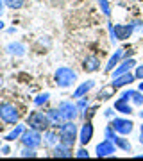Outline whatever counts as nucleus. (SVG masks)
<instances>
[{
    "label": "nucleus",
    "mask_w": 143,
    "mask_h": 161,
    "mask_svg": "<svg viewBox=\"0 0 143 161\" xmlns=\"http://www.w3.org/2000/svg\"><path fill=\"white\" fill-rule=\"evenodd\" d=\"M27 122L32 129H38V131H43V129H47V127L50 125L47 113H41V111H32V113L29 115Z\"/></svg>",
    "instance_id": "7ed1b4c3"
},
{
    "label": "nucleus",
    "mask_w": 143,
    "mask_h": 161,
    "mask_svg": "<svg viewBox=\"0 0 143 161\" xmlns=\"http://www.w3.org/2000/svg\"><path fill=\"white\" fill-rule=\"evenodd\" d=\"M6 6L11 9H20L23 7V0H6Z\"/></svg>",
    "instance_id": "5701e85b"
},
{
    "label": "nucleus",
    "mask_w": 143,
    "mask_h": 161,
    "mask_svg": "<svg viewBox=\"0 0 143 161\" xmlns=\"http://www.w3.org/2000/svg\"><path fill=\"white\" fill-rule=\"evenodd\" d=\"M113 131H114V129H113V125H109L107 129H106V138H107V140H113V138H114Z\"/></svg>",
    "instance_id": "c85d7f7f"
},
{
    "label": "nucleus",
    "mask_w": 143,
    "mask_h": 161,
    "mask_svg": "<svg viewBox=\"0 0 143 161\" xmlns=\"http://www.w3.org/2000/svg\"><path fill=\"white\" fill-rule=\"evenodd\" d=\"M111 125H113L114 131L120 132V134H129V132L132 131V125H134V124H132L131 120H125V118H114Z\"/></svg>",
    "instance_id": "6e6552de"
},
{
    "label": "nucleus",
    "mask_w": 143,
    "mask_h": 161,
    "mask_svg": "<svg viewBox=\"0 0 143 161\" xmlns=\"http://www.w3.org/2000/svg\"><path fill=\"white\" fill-rule=\"evenodd\" d=\"M109 31H111L113 40H127V38L132 34L134 25H132V23H129V25H114V27H111Z\"/></svg>",
    "instance_id": "423d86ee"
},
{
    "label": "nucleus",
    "mask_w": 143,
    "mask_h": 161,
    "mask_svg": "<svg viewBox=\"0 0 143 161\" xmlns=\"http://www.w3.org/2000/svg\"><path fill=\"white\" fill-rule=\"evenodd\" d=\"M129 100H124V98H118L116 102H114V108L120 111V113H124V115H131L132 109H131V106H129Z\"/></svg>",
    "instance_id": "f3484780"
},
{
    "label": "nucleus",
    "mask_w": 143,
    "mask_h": 161,
    "mask_svg": "<svg viewBox=\"0 0 143 161\" xmlns=\"http://www.w3.org/2000/svg\"><path fill=\"white\" fill-rule=\"evenodd\" d=\"M47 100H48V93H43V95H40V97L34 100V104L36 106H41V104H45Z\"/></svg>",
    "instance_id": "a878e982"
},
{
    "label": "nucleus",
    "mask_w": 143,
    "mask_h": 161,
    "mask_svg": "<svg viewBox=\"0 0 143 161\" xmlns=\"http://www.w3.org/2000/svg\"><path fill=\"white\" fill-rule=\"evenodd\" d=\"M136 77H138V79H143V64L136 68Z\"/></svg>",
    "instance_id": "7c9ffc66"
},
{
    "label": "nucleus",
    "mask_w": 143,
    "mask_h": 161,
    "mask_svg": "<svg viewBox=\"0 0 143 161\" xmlns=\"http://www.w3.org/2000/svg\"><path fill=\"white\" fill-rule=\"evenodd\" d=\"M132 102H134V104H138V106H141V104H143V95H141V93H138V92H132Z\"/></svg>",
    "instance_id": "b1692460"
},
{
    "label": "nucleus",
    "mask_w": 143,
    "mask_h": 161,
    "mask_svg": "<svg viewBox=\"0 0 143 161\" xmlns=\"http://www.w3.org/2000/svg\"><path fill=\"white\" fill-rule=\"evenodd\" d=\"M88 106V100H80L79 102V108H86Z\"/></svg>",
    "instance_id": "2f4dec72"
},
{
    "label": "nucleus",
    "mask_w": 143,
    "mask_h": 161,
    "mask_svg": "<svg viewBox=\"0 0 143 161\" xmlns=\"http://www.w3.org/2000/svg\"><path fill=\"white\" fill-rule=\"evenodd\" d=\"M134 77L136 75H132V74H122V75H118V77H114L113 79V82H111V86L113 88H122V86H125V84H131L132 80H134Z\"/></svg>",
    "instance_id": "9b49d317"
},
{
    "label": "nucleus",
    "mask_w": 143,
    "mask_h": 161,
    "mask_svg": "<svg viewBox=\"0 0 143 161\" xmlns=\"http://www.w3.org/2000/svg\"><path fill=\"white\" fill-rule=\"evenodd\" d=\"M91 88H93V80H86L84 84H80V86L77 88V90H75L74 97H75V98H80V97H82V95H86V93L90 92Z\"/></svg>",
    "instance_id": "2eb2a0df"
},
{
    "label": "nucleus",
    "mask_w": 143,
    "mask_h": 161,
    "mask_svg": "<svg viewBox=\"0 0 143 161\" xmlns=\"http://www.w3.org/2000/svg\"><path fill=\"white\" fill-rule=\"evenodd\" d=\"M114 150H116V145H114L113 140H106V142H102V143L97 145V156L98 158L111 156V154H114Z\"/></svg>",
    "instance_id": "1a4fd4ad"
},
{
    "label": "nucleus",
    "mask_w": 143,
    "mask_h": 161,
    "mask_svg": "<svg viewBox=\"0 0 143 161\" xmlns=\"http://www.w3.org/2000/svg\"><path fill=\"white\" fill-rule=\"evenodd\" d=\"M45 140H47V143L48 145H54V147H56L57 145V132H54V131H47L45 132Z\"/></svg>",
    "instance_id": "412c9836"
},
{
    "label": "nucleus",
    "mask_w": 143,
    "mask_h": 161,
    "mask_svg": "<svg viewBox=\"0 0 143 161\" xmlns=\"http://www.w3.org/2000/svg\"><path fill=\"white\" fill-rule=\"evenodd\" d=\"M2 27H4V23H2V22H0V29H2Z\"/></svg>",
    "instance_id": "c9c22d12"
},
{
    "label": "nucleus",
    "mask_w": 143,
    "mask_h": 161,
    "mask_svg": "<svg viewBox=\"0 0 143 161\" xmlns=\"http://www.w3.org/2000/svg\"><path fill=\"white\" fill-rule=\"evenodd\" d=\"M91 138H93V125H91V122H86L84 125H82V129H80L79 140L82 145H86V143L91 142Z\"/></svg>",
    "instance_id": "9d476101"
},
{
    "label": "nucleus",
    "mask_w": 143,
    "mask_h": 161,
    "mask_svg": "<svg viewBox=\"0 0 143 161\" xmlns=\"http://www.w3.org/2000/svg\"><path fill=\"white\" fill-rule=\"evenodd\" d=\"M122 56H124V52H122V50H116V52H114L113 56H111V59H109L107 66H106V72H113L114 66H116V64H118V61L122 59Z\"/></svg>",
    "instance_id": "dca6fc26"
},
{
    "label": "nucleus",
    "mask_w": 143,
    "mask_h": 161,
    "mask_svg": "<svg viewBox=\"0 0 143 161\" xmlns=\"http://www.w3.org/2000/svg\"><path fill=\"white\" fill-rule=\"evenodd\" d=\"M98 66H100V63H98V59L95 58V56H88V58L84 59V70L86 72H95V70H98Z\"/></svg>",
    "instance_id": "4468645a"
},
{
    "label": "nucleus",
    "mask_w": 143,
    "mask_h": 161,
    "mask_svg": "<svg viewBox=\"0 0 143 161\" xmlns=\"http://www.w3.org/2000/svg\"><path fill=\"white\" fill-rule=\"evenodd\" d=\"M47 116H48V122H50V125L57 127V125H61V120H63V116H61V113L59 111H48L47 113Z\"/></svg>",
    "instance_id": "a211bd4d"
},
{
    "label": "nucleus",
    "mask_w": 143,
    "mask_h": 161,
    "mask_svg": "<svg viewBox=\"0 0 143 161\" xmlns=\"http://www.w3.org/2000/svg\"><path fill=\"white\" fill-rule=\"evenodd\" d=\"M140 92L143 93V82H140Z\"/></svg>",
    "instance_id": "f704fd0d"
},
{
    "label": "nucleus",
    "mask_w": 143,
    "mask_h": 161,
    "mask_svg": "<svg viewBox=\"0 0 143 161\" xmlns=\"http://www.w3.org/2000/svg\"><path fill=\"white\" fill-rule=\"evenodd\" d=\"M54 156L56 158H70L72 156V149H70L68 145H56V149H54Z\"/></svg>",
    "instance_id": "ddd939ff"
},
{
    "label": "nucleus",
    "mask_w": 143,
    "mask_h": 161,
    "mask_svg": "<svg viewBox=\"0 0 143 161\" xmlns=\"http://www.w3.org/2000/svg\"><path fill=\"white\" fill-rule=\"evenodd\" d=\"M22 132H23V125H18V127H16V129H14L13 132H9V134H7V136H6V140H9V142H11V140H16L18 136L22 134Z\"/></svg>",
    "instance_id": "4be33fe9"
},
{
    "label": "nucleus",
    "mask_w": 143,
    "mask_h": 161,
    "mask_svg": "<svg viewBox=\"0 0 143 161\" xmlns=\"http://www.w3.org/2000/svg\"><path fill=\"white\" fill-rule=\"evenodd\" d=\"M59 140H61V143L68 145V147H72L75 143V140H77V125L72 120H66L64 124H61V127H59Z\"/></svg>",
    "instance_id": "f257e3e1"
},
{
    "label": "nucleus",
    "mask_w": 143,
    "mask_h": 161,
    "mask_svg": "<svg viewBox=\"0 0 143 161\" xmlns=\"http://www.w3.org/2000/svg\"><path fill=\"white\" fill-rule=\"evenodd\" d=\"M57 111L61 113L63 120H74L77 116V106H74L72 102H61L57 106Z\"/></svg>",
    "instance_id": "0eeeda50"
},
{
    "label": "nucleus",
    "mask_w": 143,
    "mask_h": 161,
    "mask_svg": "<svg viewBox=\"0 0 143 161\" xmlns=\"http://www.w3.org/2000/svg\"><path fill=\"white\" fill-rule=\"evenodd\" d=\"M2 9H4V0H0V14H2Z\"/></svg>",
    "instance_id": "473e14b6"
},
{
    "label": "nucleus",
    "mask_w": 143,
    "mask_h": 161,
    "mask_svg": "<svg viewBox=\"0 0 143 161\" xmlns=\"http://www.w3.org/2000/svg\"><path fill=\"white\" fill-rule=\"evenodd\" d=\"M22 156H25V158H27V156H29V158H34L36 152H34V149L27 147V149H23V150H22Z\"/></svg>",
    "instance_id": "bb28decb"
},
{
    "label": "nucleus",
    "mask_w": 143,
    "mask_h": 161,
    "mask_svg": "<svg viewBox=\"0 0 143 161\" xmlns=\"http://www.w3.org/2000/svg\"><path fill=\"white\" fill-rule=\"evenodd\" d=\"M113 90H114L113 86L109 88V90H104V92H100V95H98V97H100V98H109V95H111V92H113Z\"/></svg>",
    "instance_id": "cd10ccee"
},
{
    "label": "nucleus",
    "mask_w": 143,
    "mask_h": 161,
    "mask_svg": "<svg viewBox=\"0 0 143 161\" xmlns=\"http://www.w3.org/2000/svg\"><path fill=\"white\" fill-rule=\"evenodd\" d=\"M22 142L25 147H30V149H36L38 145L41 143V134L38 129H32L30 127V131L27 132H23V136H22Z\"/></svg>",
    "instance_id": "39448f33"
},
{
    "label": "nucleus",
    "mask_w": 143,
    "mask_h": 161,
    "mask_svg": "<svg viewBox=\"0 0 143 161\" xmlns=\"http://www.w3.org/2000/svg\"><path fill=\"white\" fill-rule=\"evenodd\" d=\"M140 116H141V118H143V111H141V113H140Z\"/></svg>",
    "instance_id": "e433bc0d"
},
{
    "label": "nucleus",
    "mask_w": 143,
    "mask_h": 161,
    "mask_svg": "<svg viewBox=\"0 0 143 161\" xmlns=\"http://www.w3.org/2000/svg\"><path fill=\"white\" fill-rule=\"evenodd\" d=\"M77 158H88V150H84V149H80V150H77Z\"/></svg>",
    "instance_id": "c756f323"
},
{
    "label": "nucleus",
    "mask_w": 143,
    "mask_h": 161,
    "mask_svg": "<svg viewBox=\"0 0 143 161\" xmlns=\"http://www.w3.org/2000/svg\"><path fill=\"white\" fill-rule=\"evenodd\" d=\"M113 142H114V145H118V147H120L122 150H125V152H129V150L132 149L131 143H129V142H127L125 138H118V136H114Z\"/></svg>",
    "instance_id": "6ab92c4d"
},
{
    "label": "nucleus",
    "mask_w": 143,
    "mask_h": 161,
    "mask_svg": "<svg viewBox=\"0 0 143 161\" xmlns=\"http://www.w3.org/2000/svg\"><path fill=\"white\" fill-rule=\"evenodd\" d=\"M0 118L6 122V124H16L18 122V109L9 102L0 104Z\"/></svg>",
    "instance_id": "20e7f679"
},
{
    "label": "nucleus",
    "mask_w": 143,
    "mask_h": 161,
    "mask_svg": "<svg viewBox=\"0 0 143 161\" xmlns=\"http://www.w3.org/2000/svg\"><path fill=\"white\" fill-rule=\"evenodd\" d=\"M140 142H141V145H143V125H141V138H140Z\"/></svg>",
    "instance_id": "72a5a7b5"
},
{
    "label": "nucleus",
    "mask_w": 143,
    "mask_h": 161,
    "mask_svg": "<svg viewBox=\"0 0 143 161\" xmlns=\"http://www.w3.org/2000/svg\"><path fill=\"white\" fill-rule=\"evenodd\" d=\"M54 79H56L57 86L68 88L70 84H74V80L77 79V75H75L74 70H70V68H66V66H63V68H57L56 75H54Z\"/></svg>",
    "instance_id": "f03ea898"
},
{
    "label": "nucleus",
    "mask_w": 143,
    "mask_h": 161,
    "mask_svg": "<svg viewBox=\"0 0 143 161\" xmlns=\"http://www.w3.org/2000/svg\"><path fill=\"white\" fill-rule=\"evenodd\" d=\"M98 4H100V7H102V13H104V14H106V16H109V14H111V11H109L107 0H98Z\"/></svg>",
    "instance_id": "393cba45"
},
{
    "label": "nucleus",
    "mask_w": 143,
    "mask_h": 161,
    "mask_svg": "<svg viewBox=\"0 0 143 161\" xmlns=\"http://www.w3.org/2000/svg\"><path fill=\"white\" fill-rule=\"evenodd\" d=\"M134 64H136V63H134V59H127V61H124V63H122L120 66L113 72V79H114V77H118V75H122V74H127Z\"/></svg>",
    "instance_id": "f8f14e48"
},
{
    "label": "nucleus",
    "mask_w": 143,
    "mask_h": 161,
    "mask_svg": "<svg viewBox=\"0 0 143 161\" xmlns=\"http://www.w3.org/2000/svg\"><path fill=\"white\" fill-rule=\"evenodd\" d=\"M7 50L11 52V54H16V56H23V54H25V48H23V45H20V43H11V45L7 47Z\"/></svg>",
    "instance_id": "aec40b11"
}]
</instances>
